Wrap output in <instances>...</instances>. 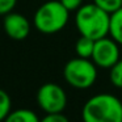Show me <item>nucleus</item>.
Listing matches in <instances>:
<instances>
[{
	"label": "nucleus",
	"mask_w": 122,
	"mask_h": 122,
	"mask_svg": "<svg viewBox=\"0 0 122 122\" xmlns=\"http://www.w3.org/2000/svg\"><path fill=\"white\" fill-rule=\"evenodd\" d=\"M3 28L7 36L15 41L25 40L30 33V24L26 20V17L13 11L4 16Z\"/></svg>",
	"instance_id": "0eeeda50"
},
{
	"label": "nucleus",
	"mask_w": 122,
	"mask_h": 122,
	"mask_svg": "<svg viewBox=\"0 0 122 122\" xmlns=\"http://www.w3.org/2000/svg\"><path fill=\"white\" fill-rule=\"evenodd\" d=\"M93 3L110 15L122 8V0H93Z\"/></svg>",
	"instance_id": "ddd939ff"
},
{
	"label": "nucleus",
	"mask_w": 122,
	"mask_h": 122,
	"mask_svg": "<svg viewBox=\"0 0 122 122\" xmlns=\"http://www.w3.org/2000/svg\"><path fill=\"white\" fill-rule=\"evenodd\" d=\"M37 102L45 113H58L63 112L66 108L67 95L61 85L55 83H46L38 89Z\"/></svg>",
	"instance_id": "39448f33"
},
{
	"label": "nucleus",
	"mask_w": 122,
	"mask_h": 122,
	"mask_svg": "<svg viewBox=\"0 0 122 122\" xmlns=\"http://www.w3.org/2000/svg\"><path fill=\"white\" fill-rule=\"evenodd\" d=\"M84 122H122V102L110 93L95 95L81 110Z\"/></svg>",
	"instance_id": "f257e3e1"
},
{
	"label": "nucleus",
	"mask_w": 122,
	"mask_h": 122,
	"mask_svg": "<svg viewBox=\"0 0 122 122\" xmlns=\"http://www.w3.org/2000/svg\"><path fill=\"white\" fill-rule=\"evenodd\" d=\"M42 122H68L67 116H64L63 112L58 113H46L45 117L41 119Z\"/></svg>",
	"instance_id": "4468645a"
},
{
	"label": "nucleus",
	"mask_w": 122,
	"mask_h": 122,
	"mask_svg": "<svg viewBox=\"0 0 122 122\" xmlns=\"http://www.w3.org/2000/svg\"><path fill=\"white\" fill-rule=\"evenodd\" d=\"M11 97L4 89H0V121L7 119L8 114L11 113Z\"/></svg>",
	"instance_id": "f8f14e48"
},
{
	"label": "nucleus",
	"mask_w": 122,
	"mask_h": 122,
	"mask_svg": "<svg viewBox=\"0 0 122 122\" xmlns=\"http://www.w3.org/2000/svg\"><path fill=\"white\" fill-rule=\"evenodd\" d=\"M63 77L71 87L87 89L92 87L97 79V66L88 58H72L64 66Z\"/></svg>",
	"instance_id": "20e7f679"
},
{
	"label": "nucleus",
	"mask_w": 122,
	"mask_h": 122,
	"mask_svg": "<svg viewBox=\"0 0 122 122\" xmlns=\"http://www.w3.org/2000/svg\"><path fill=\"white\" fill-rule=\"evenodd\" d=\"M109 36L122 46V8L110 15Z\"/></svg>",
	"instance_id": "6e6552de"
},
{
	"label": "nucleus",
	"mask_w": 122,
	"mask_h": 122,
	"mask_svg": "<svg viewBox=\"0 0 122 122\" xmlns=\"http://www.w3.org/2000/svg\"><path fill=\"white\" fill-rule=\"evenodd\" d=\"M119 43L108 36L100 40H96L95 49L92 54V61L95 64L101 68H110L114 63L119 61Z\"/></svg>",
	"instance_id": "423d86ee"
},
{
	"label": "nucleus",
	"mask_w": 122,
	"mask_h": 122,
	"mask_svg": "<svg viewBox=\"0 0 122 122\" xmlns=\"http://www.w3.org/2000/svg\"><path fill=\"white\" fill-rule=\"evenodd\" d=\"M5 121L8 122H38V116L30 109H16L11 110Z\"/></svg>",
	"instance_id": "9d476101"
},
{
	"label": "nucleus",
	"mask_w": 122,
	"mask_h": 122,
	"mask_svg": "<svg viewBox=\"0 0 122 122\" xmlns=\"http://www.w3.org/2000/svg\"><path fill=\"white\" fill-rule=\"evenodd\" d=\"M70 12L71 11H77L83 5V0H59Z\"/></svg>",
	"instance_id": "dca6fc26"
},
{
	"label": "nucleus",
	"mask_w": 122,
	"mask_h": 122,
	"mask_svg": "<svg viewBox=\"0 0 122 122\" xmlns=\"http://www.w3.org/2000/svg\"><path fill=\"white\" fill-rule=\"evenodd\" d=\"M75 24L80 36L100 40L109 34L110 13L101 9L95 3L81 5L76 12Z\"/></svg>",
	"instance_id": "f03ea898"
},
{
	"label": "nucleus",
	"mask_w": 122,
	"mask_h": 122,
	"mask_svg": "<svg viewBox=\"0 0 122 122\" xmlns=\"http://www.w3.org/2000/svg\"><path fill=\"white\" fill-rule=\"evenodd\" d=\"M17 0H0V16H5L7 13L13 11Z\"/></svg>",
	"instance_id": "2eb2a0df"
},
{
	"label": "nucleus",
	"mask_w": 122,
	"mask_h": 122,
	"mask_svg": "<svg viewBox=\"0 0 122 122\" xmlns=\"http://www.w3.org/2000/svg\"><path fill=\"white\" fill-rule=\"evenodd\" d=\"M109 77L114 87L122 88V59H119L109 68Z\"/></svg>",
	"instance_id": "9b49d317"
},
{
	"label": "nucleus",
	"mask_w": 122,
	"mask_h": 122,
	"mask_svg": "<svg viewBox=\"0 0 122 122\" xmlns=\"http://www.w3.org/2000/svg\"><path fill=\"white\" fill-rule=\"evenodd\" d=\"M70 11L59 1L50 0L43 3L34 13V26L43 34H54L66 26L68 22Z\"/></svg>",
	"instance_id": "7ed1b4c3"
},
{
	"label": "nucleus",
	"mask_w": 122,
	"mask_h": 122,
	"mask_svg": "<svg viewBox=\"0 0 122 122\" xmlns=\"http://www.w3.org/2000/svg\"><path fill=\"white\" fill-rule=\"evenodd\" d=\"M95 40L89 37H85V36H81L79 40L75 43V51H76L77 56L80 58H92L93 54V49H95Z\"/></svg>",
	"instance_id": "1a4fd4ad"
}]
</instances>
